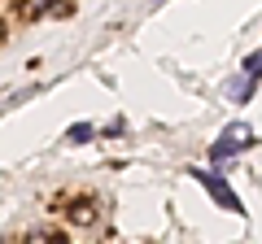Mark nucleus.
<instances>
[{"mask_svg": "<svg viewBox=\"0 0 262 244\" xmlns=\"http://www.w3.org/2000/svg\"><path fill=\"white\" fill-rule=\"evenodd\" d=\"M253 144V131L245 127V122H236V127H227L223 135H219L214 144H210V157L214 161H223V157H236V153H245Z\"/></svg>", "mask_w": 262, "mask_h": 244, "instance_id": "nucleus-1", "label": "nucleus"}, {"mask_svg": "<svg viewBox=\"0 0 262 244\" xmlns=\"http://www.w3.org/2000/svg\"><path fill=\"white\" fill-rule=\"evenodd\" d=\"M192 179H196V183H206V188H210V197H214V201H219L223 209H232V214H245L241 197H236V192L227 188V183H223L219 175H210V170H192Z\"/></svg>", "mask_w": 262, "mask_h": 244, "instance_id": "nucleus-2", "label": "nucleus"}, {"mask_svg": "<svg viewBox=\"0 0 262 244\" xmlns=\"http://www.w3.org/2000/svg\"><path fill=\"white\" fill-rule=\"evenodd\" d=\"M241 75L249 79V83H258V79H262V53H253L249 61H245V70H241Z\"/></svg>", "mask_w": 262, "mask_h": 244, "instance_id": "nucleus-3", "label": "nucleus"}, {"mask_svg": "<svg viewBox=\"0 0 262 244\" xmlns=\"http://www.w3.org/2000/svg\"><path fill=\"white\" fill-rule=\"evenodd\" d=\"M92 135H96V127H83V122H79V127H70V140H75V144L92 140Z\"/></svg>", "mask_w": 262, "mask_h": 244, "instance_id": "nucleus-4", "label": "nucleus"}]
</instances>
